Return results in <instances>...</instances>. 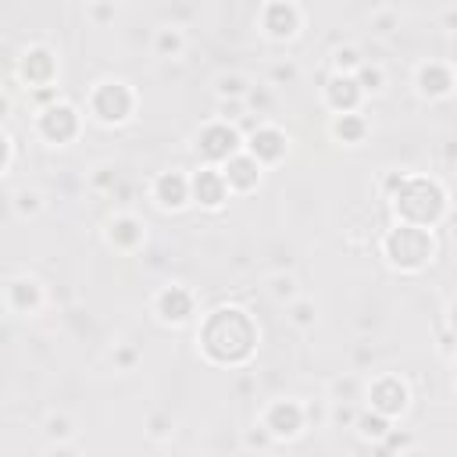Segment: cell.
Masks as SVG:
<instances>
[{"label": "cell", "mask_w": 457, "mask_h": 457, "mask_svg": "<svg viewBox=\"0 0 457 457\" xmlns=\"http://www.w3.org/2000/svg\"><path fill=\"white\" fill-rule=\"evenodd\" d=\"M253 343H257V328H253L250 314L239 307H218L200 328V346L218 364L246 361L253 353Z\"/></svg>", "instance_id": "cell-1"}, {"label": "cell", "mask_w": 457, "mask_h": 457, "mask_svg": "<svg viewBox=\"0 0 457 457\" xmlns=\"http://www.w3.org/2000/svg\"><path fill=\"white\" fill-rule=\"evenodd\" d=\"M107 239L114 243V246H136L139 239H143V228H139V221L136 218H118L114 225H111V232H107Z\"/></svg>", "instance_id": "cell-18"}, {"label": "cell", "mask_w": 457, "mask_h": 457, "mask_svg": "<svg viewBox=\"0 0 457 457\" xmlns=\"http://www.w3.org/2000/svg\"><path fill=\"white\" fill-rule=\"evenodd\" d=\"M132 107H136V96H132V89L125 82H100L93 89V114L100 121H107V125L125 121L132 114Z\"/></svg>", "instance_id": "cell-4"}, {"label": "cell", "mask_w": 457, "mask_h": 457, "mask_svg": "<svg viewBox=\"0 0 457 457\" xmlns=\"http://www.w3.org/2000/svg\"><path fill=\"white\" fill-rule=\"evenodd\" d=\"M353 82L361 86V93H378V89H382V71H378V68L361 64V68H357V75H353Z\"/></svg>", "instance_id": "cell-21"}, {"label": "cell", "mask_w": 457, "mask_h": 457, "mask_svg": "<svg viewBox=\"0 0 457 457\" xmlns=\"http://www.w3.org/2000/svg\"><path fill=\"white\" fill-rule=\"evenodd\" d=\"M407 407V386L396 378V375H386L371 386V411L382 414V418H393Z\"/></svg>", "instance_id": "cell-6"}, {"label": "cell", "mask_w": 457, "mask_h": 457, "mask_svg": "<svg viewBox=\"0 0 457 457\" xmlns=\"http://www.w3.org/2000/svg\"><path fill=\"white\" fill-rule=\"evenodd\" d=\"M200 154L207 157V161H228V157H236L239 154V132L232 129V125H225V121H218V125H207L204 132H200Z\"/></svg>", "instance_id": "cell-5"}, {"label": "cell", "mask_w": 457, "mask_h": 457, "mask_svg": "<svg viewBox=\"0 0 457 457\" xmlns=\"http://www.w3.org/2000/svg\"><path fill=\"white\" fill-rule=\"evenodd\" d=\"M393 204H396V214L403 218V225L428 228L432 221H439V214L446 207V193L432 179H400Z\"/></svg>", "instance_id": "cell-2"}, {"label": "cell", "mask_w": 457, "mask_h": 457, "mask_svg": "<svg viewBox=\"0 0 457 457\" xmlns=\"http://www.w3.org/2000/svg\"><path fill=\"white\" fill-rule=\"evenodd\" d=\"M336 57H339V68H343V64H346V68H361V61H357V50H339Z\"/></svg>", "instance_id": "cell-24"}, {"label": "cell", "mask_w": 457, "mask_h": 457, "mask_svg": "<svg viewBox=\"0 0 457 457\" xmlns=\"http://www.w3.org/2000/svg\"><path fill=\"white\" fill-rule=\"evenodd\" d=\"M357 425H361V436L364 439H382L386 436V418L382 414H364Z\"/></svg>", "instance_id": "cell-22"}, {"label": "cell", "mask_w": 457, "mask_h": 457, "mask_svg": "<svg viewBox=\"0 0 457 457\" xmlns=\"http://www.w3.org/2000/svg\"><path fill=\"white\" fill-rule=\"evenodd\" d=\"M386 257H389L393 268H403V271L421 268V264L432 257V236H428V228L396 225V228L386 236Z\"/></svg>", "instance_id": "cell-3"}, {"label": "cell", "mask_w": 457, "mask_h": 457, "mask_svg": "<svg viewBox=\"0 0 457 457\" xmlns=\"http://www.w3.org/2000/svg\"><path fill=\"white\" fill-rule=\"evenodd\" d=\"M418 82H421V93L443 96V93H450L453 75H450V68H446V64H425V68H421V75H418Z\"/></svg>", "instance_id": "cell-17"}, {"label": "cell", "mask_w": 457, "mask_h": 457, "mask_svg": "<svg viewBox=\"0 0 457 457\" xmlns=\"http://www.w3.org/2000/svg\"><path fill=\"white\" fill-rule=\"evenodd\" d=\"M239 79H221V93H239Z\"/></svg>", "instance_id": "cell-27"}, {"label": "cell", "mask_w": 457, "mask_h": 457, "mask_svg": "<svg viewBox=\"0 0 457 457\" xmlns=\"http://www.w3.org/2000/svg\"><path fill=\"white\" fill-rule=\"evenodd\" d=\"M300 25V11L293 4H268L264 7V29L271 36H293Z\"/></svg>", "instance_id": "cell-16"}, {"label": "cell", "mask_w": 457, "mask_h": 457, "mask_svg": "<svg viewBox=\"0 0 457 457\" xmlns=\"http://www.w3.org/2000/svg\"><path fill=\"white\" fill-rule=\"evenodd\" d=\"M18 200H21V204H18L21 211H36V207H39V204H36L39 196H36V193H29V189H25V193H18Z\"/></svg>", "instance_id": "cell-25"}, {"label": "cell", "mask_w": 457, "mask_h": 457, "mask_svg": "<svg viewBox=\"0 0 457 457\" xmlns=\"http://www.w3.org/2000/svg\"><path fill=\"white\" fill-rule=\"evenodd\" d=\"M364 118H357V114H343L339 121H336V136L343 139V143H357L361 136H364Z\"/></svg>", "instance_id": "cell-20"}, {"label": "cell", "mask_w": 457, "mask_h": 457, "mask_svg": "<svg viewBox=\"0 0 457 457\" xmlns=\"http://www.w3.org/2000/svg\"><path fill=\"white\" fill-rule=\"evenodd\" d=\"M50 436H68V421L64 418H54L50 421Z\"/></svg>", "instance_id": "cell-26"}, {"label": "cell", "mask_w": 457, "mask_h": 457, "mask_svg": "<svg viewBox=\"0 0 457 457\" xmlns=\"http://www.w3.org/2000/svg\"><path fill=\"white\" fill-rule=\"evenodd\" d=\"M189 196L200 200L204 207H221V200L228 196V186H225L221 171L204 168V171H196V175L189 179Z\"/></svg>", "instance_id": "cell-9"}, {"label": "cell", "mask_w": 457, "mask_h": 457, "mask_svg": "<svg viewBox=\"0 0 457 457\" xmlns=\"http://www.w3.org/2000/svg\"><path fill=\"white\" fill-rule=\"evenodd\" d=\"M296 321H300V325H307V321H311V307H307V303H300V307H296Z\"/></svg>", "instance_id": "cell-29"}, {"label": "cell", "mask_w": 457, "mask_h": 457, "mask_svg": "<svg viewBox=\"0 0 457 457\" xmlns=\"http://www.w3.org/2000/svg\"><path fill=\"white\" fill-rule=\"evenodd\" d=\"M264 428H268V436H296L300 428H303V411H300V403H293V400H278V403H271L268 407V414H264Z\"/></svg>", "instance_id": "cell-7"}, {"label": "cell", "mask_w": 457, "mask_h": 457, "mask_svg": "<svg viewBox=\"0 0 457 457\" xmlns=\"http://www.w3.org/2000/svg\"><path fill=\"white\" fill-rule=\"evenodd\" d=\"M179 46H182V36H179L175 29H161V32H157V50H161V54H168V50L175 54Z\"/></svg>", "instance_id": "cell-23"}, {"label": "cell", "mask_w": 457, "mask_h": 457, "mask_svg": "<svg viewBox=\"0 0 457 457\" xmlns=\"http://www.w3.org/2000/svg\"><path fill=\"white\" fill-rule=\"evenodd\" d=\"M11 303H14L18 311H32V307L39 303V286H36L32 278H18V282H11Z\"/></svg>", "instance_id": "cell-19"}, {"label": "cell", "mask_w": 457, "mask_h": 457, "mask_svg": "<svg viewBox=\"0 0 457 457\" xmlns=\"http://www.w3.org/2000/svg\"><path fill=\"white\" fill-rule=\"evenodd\" d=\"M7 157H11V146H7V139H4V132H0V171H4Z\"/></svg>", "instance_id": "cell-28"}, {"label": "cell", "mask_w": 457, "mask_h": 457, "mask_svg": "<svg viewBox=\"0 0 457 457\" xmlns=\"http://www.w3.org/2000/svg\"><path fill=\"white\" fill-rule=\"evenodd\" d=\"M157 314L164 318V321H186L189 314H193V293L189 289H182V286H168V289H161V296H157Z\"/></svg>", "instance_id": "cell-12"}, {"label": "cell", "mask_w": 457, "mask_h": 457, "mask_svg": "<svg viewBox=\"0 0 457 457\" xmlns=\"http://www.w3.org/2000/svg\"><path fill=\"white\" fill-rule=\"evenodd\" d=\"M325 96H328V104H332L339 114H353V107H357V100H361V86L353 82V75L339 71V75L328 79Z\"/></svg>", "instance_id": "cell-13"}, {"label": "cell", "mask_w": 457, "mask_h": 457, "mask_svg": "<svg viewBox=\"0 0 457 457\" xmlns=\"http://www.w3.org/2000/svg\"><path fill=\"white\" fill-rule=\"evenodd\" d=\"M154 196L164 204V207H182L189 200V179L182 171H164L154 186Z\"/></svg>", "instance_id": "cell-15"}, {"label": "cell", "mask_w": 457, "mask_h": 457, "mask_svg": "<svg viewBox=\"0 0 457 457\" xmlns=\"http://www.w3.org/2000/svg\"><path fill=\"white\" fill-rule=\"evenodd\" d=\"M221 179H225V186H228V189L246 193V189H253V186L261 182V164H257L250 154H236V157H228V161H225Z\"/></svg>", "instance_id": "cell-10"}, {"label": "cell", "mask_w": 457, "mask_h": 457, "mask_svg": "<svg viewBox=\"0 0 457 457\" xmlns=\"http://www.w3.org/2000/svg\"><path fill=\"white\" fill-rule=\"evenodd\" d=\"M246 154H250L257 164H264V161H278V157L286 154V136H282L278 129L264 125V129H257V132L250 136V143H246Z\"/></svg>", "instance_id": "cell-11"}, {"label": "cell", "mask_w": 457, "mask_h": 457, "mask_svg": "<svg viewBox=\"0 0 457 457\" xmlns=\"http://www.w3.org/2000/svg\"><path fill=\"white\" fill-rule=\"evenodd\" d=\"M54 71H57V64H54V54H50V50H43V46L25 50V57H21V75H25L29 82L43 86V82L54 79Z\"/></svg>", "instance_id": "cell-14"}, {"label": "cell", "mask_w": 457, "mask_h": 457, "mask_svg": "<svg viewBox=\"0 0 457 457\" xmlns=\"http://www.w3.org/2000/svg\"><path fill=\"white\" fill-rule=\"evenodd\" d=\"M39 132H43L50 143H64V139H71V136L79 132V114H75V107H68V104L50 107V111L39 118Z\"/></svg>", "instance_id": "cell-8"}]
</instances>
